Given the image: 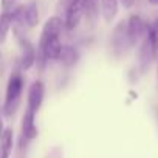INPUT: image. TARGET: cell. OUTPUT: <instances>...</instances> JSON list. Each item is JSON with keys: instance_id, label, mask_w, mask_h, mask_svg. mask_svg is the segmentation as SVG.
I'll return each instance as SVG.
<instances>
[{"instance_id": "6da1fadb", "label": "cell", "mask_w": 158, "mask_h": 158, "mask_svg": "<svg viewBox=\"0 0 158 158\" xmlns=\"http://www.w3.org/2000/svg\"><path fill=\"white\" fill-rule=\"evenodd\" d=\"M65 25L62 22L60 17L54 16L50 17L40 33V40H39V47H37V53H36V62L44 67L47 60L50 59H57L62 44H60V36L64 31Z\"/></svg>"}, {"instance_id": "7a4b0ae2", "label": "cell", "mask_w": 158, "mask_h": 158, "mask_svg": "<svg viewBox=\"0 0 158 158\" xmlns=\"http://www.w3.org/2000/svg\"><path fill=\"white\" fill-rule=\"evenodd\" d=\"M23 92V76L20 71H14L10 79H8V85H6V95H5V104H3V110L5 113L10 116L13 115L19 104H20V96Z\"/></svg>"}, {"instance_id": "3957f363", "label": "cell", "mask_w": 158, "mask_h": 158, "mask_svg": "<svg viewBox=\"0 0 158 158\" xmlns=\"http://www.w3.org/2000/svg\"><path fill=\"white\" fill-rule=\"evenodd\" d=\"M110 45H112V51L116 54V56H123L129 51V48H132V42H130V37H129V33H127V23L123 20L119 22L113 33H112V37H110Z\"/></svg>"}, {"instance_id": "277c9868", "label": "cell", "mask_w": 158, "mask_h": 158, "mask_svg": "<svg viewBox=\"0 0 158 158\" xmlns=\"http://www.w3.org/2000/svg\"><path fill=\"white\" fill-rule=\"evenodd\" d=\"M84 16H85V0H73L65 10V22H64L65 28L68 31L74 30Z\"/></svg>"}, {"instance_id": "5b68a950", "label": "cell", "mask_w": 158, "mask_h": 158, "mask_svg": "<svg viewBox=\"0 0 158 158\" xmlns=\"http://www.w3.org/2000/svg\"><path fill=\"white\" fill-rule=\"evenodd\" d=\"M17 34V40L20 45V68L22 70H30L36 64V48L34 45L20 33Z\"/></svg>"}, {"instance_id": "8992f818", "label": "cell", "mask_w": 158, "mask_h": 158, "mask_svg": "<svg viewBox=\"0 0 158 158\" xmlns=\"http://www.w3.org/2000/svg\"><path fill=\"white\" fill-rule=\"evenodd\" d=\"M156 54H158V51L155 50V47L152 45L150 39H149L147 34L144 33V36H143V39H141V47H139V50H138V62H139L141 71H146V70L150 67V64H152V60L155 59Z\"/></svg>"}, {"instance_id": "52a82bcc", "label": "cell", "mask_w": 158, "mask_h": 158, "mask_svg": "<svg viewBox=\"0 0 158 158\" xmlns=\"http://www.w3.org/2000/svg\"><path fill=\"white\" fill-rule=\"evenodd\" d=\"M126 23H127V33H129L130 42H132V45L135 47V45L143 39V36H144V33H146L147 25H146V22H144L139 16H136V14L130 16V17H129V20H127Z\"/></svg>"}, {"instance_id": "ba28073f", "label": "cell", "mask_w": 158, "mask_h": 158, "mask_svg": "<svg viewBox=\"0 0 158 158\" xmlns=\"http://www.w3.org/2000/svg\"><path fill=\"white\" fill-rule=\"evenodd\" d=\"M44 95H45L44 84L40 81H34L28 90V110L37 113V110L44 102Z\"/></svg>"}, {"instance_id": "9c48e42d", "label": "cell", "mask_w": 158, "mask_h": 158, "mask_svg": "<svg viewBox=\"0 0 158 158\" xmlns=\"http://www.w3.org/2000/svg\"><path fill=\"white\" fill-rule=\"evenodd\" d=\"M34 116H36V113L27 109V112L23 115V121H22V135L28 141L34 139L37 136V127L34 124Z\"/></svg>"}, {"instance_id": "30bf717a", "label": "cell", "mask_w": 158, "mask_h": 158, "mask_svg": "<svg viewBox=\"0 0 158 158\" xmlns=\"http://www.w3.org/2000/svg\"><path fill=\"white\" fill-rule=\"evenodd\" d=\"M65 67H73L77 59H79V53L74 47L71 45H62L60 48V53H59V57H57Z\"/></svg>"}, {"instance_id": "8fae6325", "label": "cell", "mask_w": 158, "mask_h": 158, "mask_svg": "<svg viewBox=\"0 0 158 158\" xmlns=\"http://www.w3.org/2000/svg\"><path fill=\"white\" fill-rule=\"evenodd\" d=\"M13 152V130L5 129L0 136V158H10Z\"/></svg>"}, {"instance_id": "7c38bea8", "label": "cell", "mask_w": 158, "mask_h": 158, "mask_svg": "<svg viewBox=\"0 0 158 158\" xmlns=\"http://www.w3.org/2000/svg\"><path fill=\"white\" fill-rule=\"evenodd\" d=\"M118 2L119 0H101V13L107 23L113 22L118 14Z\"/></svg>"}, {"instance_id": "4fadbf2b", "label": "cell", "mask_w": 158, "mask_h": 158, "mask_svg": "<svg viewBox=\"0 0 158 158\" xmlns=\"http://www.w3.org/2000/svg\"><path fill=\"white\" fill-rule=\"evenodd\" d=\"M101 13V0H85V17L92 23L98 20Z\"/></svg>"}, {"instance_id": "5bb4252c", "label": "cell", "mask_w": 158, "mask_h": 158, "mask_svg": "<svg viewBox=\"0 0 158 158\" xmlns=\"http://www.w3.org/2000/svg\"><path fill=\"white\" fill-rule=\"evenodd\" d=\"M11 25H13V20H11L10 13L0 14V44H3L6 40V36H8V31H10Z\"/></svg>"}, {"instance_id": "9a60e30c", "label": "cell", "mask_w": 158, "mask_h": 158, "mask_svg": "<svg viewBox=\"0 0 158 158\" xmlns=\"http://www.w3.org/2000/svg\"><path fill=\"white\" fill-rule=\"evenodd\" d=\"M19 6V0H2V11L3 13H13Z\"/></svg>"}, {"instance_id": "2e32d148", "label": "cell", "mask_w": 158, "mask_h": 158, "mask_svg": "<svg viewBox=\"0 0 158 158\" xmlns=\"http://www.w3.org/2000/svg\"><path fill=\"white\" fill-rule=\"evenodd\" d=\"M119 2H121V5L124 6V8H132L135 3H136V0H119Z\"/></svg>"}, {"instance_id": "e0dca14e", "label": "cell", "mask_w": 158, "mask_h": 158, "mask_svg": "<svg viewBox=\"0 0 158 158\" xmlns=\"http://www.w3.org/2000/svg\"><path fill=\"white\" fill-rule=\"evenodd\" d=\"M73 2V0H60L59 2V8H62V10H67L68 8V5Z\"/></svg>"}, {"instance_id": "ac0fdd59", "label": "cell", "mask_w": 158, "mask_h": 158, "mask_svg": "<svg viewBox=\"0 0 158 158\" xmlns=\"http://www.w3.org/2000/svg\"><path fill=\"white\" fill-rule=\"evenodd\" d=\"M3 130H5V129H3V119H2V118H0V136H2V133H3Z\"/></svg>"}, {"instance_id": "d6986e66", "label": "cell", "mask_w": 158, "mask_h": 158, "mask_svg": "<svg viewBox=\"0 0 158 158\" xmlns=\"http://www.w3.org/2000/svg\"><path fill=\"white\" fill-rule=\"evenodd\" d=\"M149 3H150V5H155V6H156V5H158V0H149Z\"/></svg>"}]
</instances>
